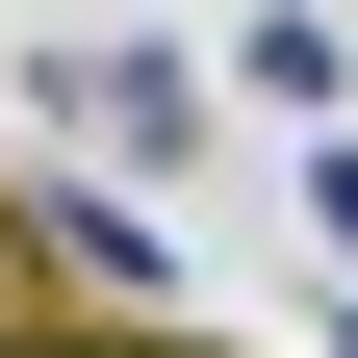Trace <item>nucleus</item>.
Instances as JSON below:
<instances>
[{
	"label": "nucleus",
	"mask_w": 358,
	"mask_h": 358,
	"mask_svg": "<svg viewBox=\"0 0 358 358\" xmlns=\"http://www.w3.org/2000/svg\"><path fill=\"white\" fill-rule=\"evenodd\" d=\"M307 205H333V256H358V154H307Z\"/></svg>",
	"instance_id": "2"
},
{
	"label": "nucleus",
	"mask_w": 358,
	"mask_h": 358,
	"mask_svg": "<svg viewBox=\"0 0 358 358\" xmlns=\"http://www.w3.org/2000/svg\"><path fill=\"white\" fill-rule=\"evenodd\" d=\"M26 358H205V333H26Z\"/></svg>",
	"instance_id": "1"
}]
</instances>
